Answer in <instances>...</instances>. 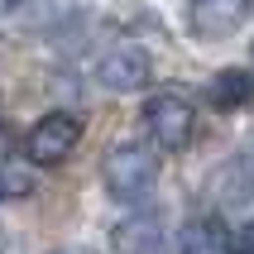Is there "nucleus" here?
I'll return each mask as SVG.
<instances>
[{"label":"nucleus","mask_w":254,"mask_h":254,"mask_svg":"<svg viewBox=\"0 0 254 254\" xmlns=\"http://www.w3.org/2000/svg\"><path fill=\"white\" fill-rule=\"evenodd\" d=\"M101 183L115 201H144L158 183V154L154 144L139 139H120L111 154L101 158Z\"/></svg>","instance_id":"nucleus-1"},{"label":"nucleus","mask_w":254,"mask_h":254,"mask_svg":"<svg viewBox=\"0 0 254 254\" xmlns=\"http://www.w3.org/2000/svg\"><path fill=\"white\" fill-rule=\"evenodd\" d=\"M144 129H149L154 149L183 154L187 144H192V134H197V111H192V101L178 96V91H158V96L144 101Z\"/></svg>","instance_id":"nucleus-2"},{"label":"nucleus","mask_w":254,"mask_h":254,"mask_svg":"<svg viewBox=\"0 0 254 254\" xmlns=\"http://www.w3.org/2000/svg\"><path fill=\"white\" fill-rule=\"evenodd\" d=\"M77 144H82V115L48 111V115H39V120L29 125V134H24V158L34 163V168H58Z\"/></svg>","instance_id":"nucleus-3"},{"label":"nucleus","mask_w":254,"mask_h":254,"mask_svg":"<svg viewBox=\"0 0 254 254\" xmlns=\"http://www.w3.org/2000/svg\"><path fill=\"white\" fill-rule=\"evenodd\" d=\"M250 10H254V0H187V29L201 43H221L245 29Z\"/></svg>","instance_id":"nucleus-4"},{"label":"nucleus","mask_w":254,"mask_h":254,"mask_svg":"<svg viewBox=\"0 0 254 254\" xmlns=\"http://www.w3.org/2000/svg\"><path fill=\"white\" fill-rule=\"evenodd\" d=\"M96 82L106 86V91H139V86L154 82V63H149L144 48L120 43V48H111V53L96 63Z\"/></svg>","instance_id":"nucleus-5"},{"label":"nucleus","mask_w":254,"mask_h":254,"mask_svg":"<svg viewBox=\"0 0 254 254\" xmlns=\"http://www.w3.org/2000/svg\"><path fill=\"white\" fill-rule=\"evenodd\" d=\"M163 245H168V230H163V221L154 211H134L111 230L115 254H163Z\"/></svg>","instance_id":"nucleus-6"},{"label":"nucleus","mask_w":254,"mask_h":254,"mask_svg":"<svg viewBox=\"0 0 254 254\" xmlns=\"http://www.w3.org/2000/svg\"><path fill=\"white\" fill-rule=\"evenodd\" d=\"M178 254H230V235L221 216H192L178 230Z\"/></svg>","instance_id":"nucleus-7"},{"label":"nucleus","mask_w":254,"mask_h":254,"mask_svg":"<svg viewBox=\"0 0 254 254\" xmlns=\"http://www.w3.org/2000/svg\"><path fill=\"white\" fill-rule=\"evenodd\" d=\"M206 101H211L216 111H240V106H250L254 101V72L221 67L211 82H206Z\"/></svg>","instance_id":"nucleus-8"},{"label":"nucleus","mask_w":254,"mask_h":254,"mask_svg":"<svg viewBox=\"0 0 254 254\" xmlns=\"http://www.w3.org/2000/svg\"><path fill=\"white\" fill-rule=\"evenodd\" d=\"M34 173L29 168H14L10 158L0 163V201H19V197H34Z\"/></svg>","instance_id":"nucleus-9"},{"label":"nucleus","mask_w":254,"mask_h":254,"mask_svg":"<svg viewBox=\"0 0 254 254\" xmlns=\"http://www.w3.org/2000/svg\"><path fill=\"white\" fill-rule=\"evenodd\" d=\"M230 254H254V221H245L240 235L230 240Z\"/></svg>","instance_id":"nucleus-10"},{"label":"nucleus","mask_w":254,"mask_h":254,"mask_svg":"<svg viewBox=\"0 0 254 254\" xmlns=\"http://www.w3.org/2000/svg\"><path fill=\"white\" fill-rule=\"evenodd\" d=\"M53 254H91V250H53Z\"/></svg>","instance_id":"nucleus-11"}]
</instances>
